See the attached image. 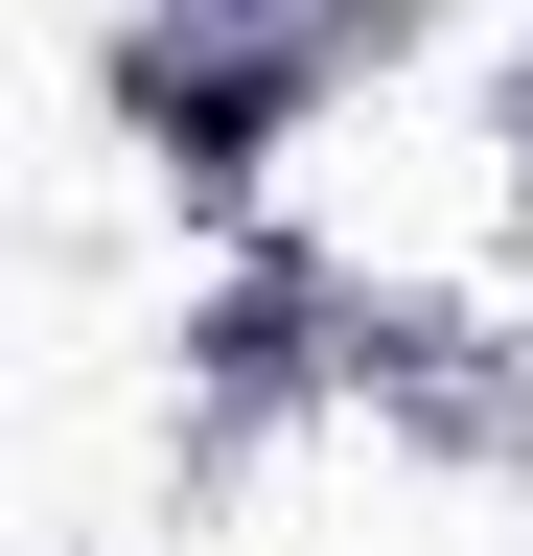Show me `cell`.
I'll use <instances>...</instances> for the list:
<instances>
[{
	"label": "cell",
	"instance_id": "1",
	"mask_svg": "<svg viewBox=\"0 0 533 556\" xmlns=\"http://www.w3.org/2000/svg\"><path fill=\"white\" fill-rule=\"evenodd\" d=\"M140 116L186 139V163H232V139L279 116V70H186V47H140Z\"/></svg>",
	"mask_w": 533,
	"mask_h": 556
}]
</instances>
